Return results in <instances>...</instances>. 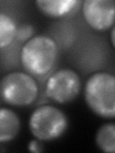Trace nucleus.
I'll return each instance as SVG.
<instances>
[{
    "label": "nucleus",
    "mask_w": 115,
    "mask_h": 153,
    "mask_svg": "<svg viewBox=\"0 0 115 153\" xmlns=\"http://www.w3.org/2000/svg\"><path fill=\"white\" fill-rule=\"evenodd\" d=\"M58 55L59 48L54 38L38 35L34 36L22 46L20 61L28 74L41 76L52 70L58 59Z\"/></svg>",
    "instance_id": "f257e3e1"
},
{
    "label": "nucleus",
    "mask_w": 115,
    "mask_h": 153,
    "mask_svg": "<svg viewBox=\"0 0 115 153\" xmlns=\"http://www.w3.org/2000/svg\"><path fill=\"white\" fill-rule=\"evenodd\" d=\"M84 100L97 116L104 119L115 117V78L108 72H97L87 79Z\"/></svg>",
    "instance_id": "f03ea898"
},
{
    "label": "nucleus",
    "mask_w": 115,
    "mask_h": 153,
    "mask_svg": "<svg viewBox=\"0 0 115 153\" xmlns=\"http://www.w3.org/2000/svg\"><path fill=\"white\" fill-rule=\"evenodd\" d=\"M38 84L33 76L25 72H11L0 80V96L5 102L23 107L36 102Z\"/></svg>",
    "instance_id": "7ed1b4c3"
},
{
    "label": "nucleus",
    "mask_w": 115,
    "mask_h": 153,
    "mask_svg": "<svg viewBox=\"0 0 115 153\" xmlns=\"http://www.w3.org/2000/svg\"><path fill=\"white\" fill-rule=\"evenodd\" d=\"M68 126L66 115L54 105L44 104L36 108L29 118V129L40 141L60 138Z\"/></svg>",
    "instance_id": "20e7f679"
},
{
    "label": "nucleus",
    "mask_w": 115,
    "mask_h": 153,
    "mask_svg": "<svg viewBox=\"0 0 115 153\" xmlns=\"http://www.w3.org/2000/svg\"><path fill=\"white\" fill-rule=\"evenodd\" d=\"M81 81L79 74L72 69L63 68L54 72L47 79L45 95L57 103H67L79 96Z\"/></svg>",
    "instance_id": "39448f33"
},
{
    "label": "nucleus",
    "mask_w": 115,
    "mask_h": 153,
    "mask_svg": "<svg viewBox=\"0 0 115 153\" xmlns=\"http://www.w3.org/2000/svg\"><path fill=\"white\" fill-rule=\"evenodd\" d=\"M81 12L86 23L97 31H105L114 26L115 4L112 0H85Z\"/></svg>",
    "instance_id": "423d86ee"
},
{
    "label": "nucleus",
    "mask_w": 115,
    "mask_h": 153,
    "mask_svg": "<svg viewBox=\"0 0 115 153\" xmlns=\"http://www.w3.org/2000/svg\"><path fill=\"white\" fill-rule=\"evenodd\" d=\"M80 0H37L35 2L40 11L49 17H62L81 5Z\"/></svg>",
    "instance_id": "0eeeda50"
},
{
    "label": "nucleus",
    "mask_w": 115,
    "mask_h": 153,
    "mask_svg": "<svg viewBox=\"0 0 115 153\" xmlns=\"http://www.w3.org/2000/svg\"><path fill=\"white\" fill-rule=\"evenodd\" d=\"M20 130V119L12 109L0 108V143L13 141Z\"/></svg>",
    "instance_id": "6e6552de"
},
{
    "label": "nucleus",
    "mask_w": 115,
    "mask_h": 153,
    "mask_svg": "<svg viewBox=\"0 0 115 153\" xmlns=\"http://www.w3.org/2000/svg\"><path fill=\"white\" fill-rule=\"evenodd\" d=\"M95 142L97 146L105 153L115 152V126L105 123L101 126L96 133Z\"/></svg>",
    "instance_id": "1a4fd4ad"
},
{
    "label": "nucleus",
    "mask_w": 115,
    "mask_h": 153,
    "mask_svg": "<svg viewBox=\"0 0 115 153\" xmlns=\"http://www.w3.org/2000/svg\"><path fill=\"white\" fill-rule=\"evenodd\" d=\"M17 25L9 14L0 12V50L8 47L16 38Z\"/></svg>",
    "instance_id": "9d476101"
},
{
    "label": "nucleus",
    "mask_w": 115,
    "mask_h": 153,
    "mask_svg": "<svg viewBox=\"0 0 115 153\" xmlns=\"http://www.w3.org/2000/svg\"><path fill=\"white\" fill-rule=\"evenodd\" d=\"M35 36V28L31 24H23L17 27L16 39L21 42H27Z\"/></svg>",
    "instance_id": "9b49d317"
},
{
    "label": "nucleus",
    "mask_w": 115,
    "mask_h": 153,
    "mask_svg": "<svg viewBox=\"0 0 115 153\" xmlns=\"http://www.w3.org/2000/svg\"><path fill=\"white\" fill-rule=\"evenodd\" d=\"M41 141L40 140H32L29 142L28 143V150L34 152V153H40L43 150V146L42 143H40Z\"/></svg>",
    "instance_id": "f8f14e48"
},
{
    "label": "nucleus",
    "mask_w": 115,
    "mask_h": 153,
    "mask_svg": "<svg viewBox=\"0 0 115 153\" xmlns=\"http://www.w3.org/2000/svg\"><path fill=\"white\" fill-rule=\"evenodd\" d=\"M114 31H115V27H111V35H110V40H111V44L114 47L115 45V41H114Z\"/></svg>",
    "instance_id": "ddd939ff"
}]
</instances>
